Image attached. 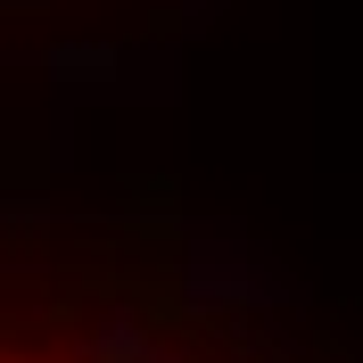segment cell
I'll return each mask as SVG.
<instances>
[{
	"mask_svg": "<svg viewBox=\"0 0 363 363\" xmlns=\"http://www.w3.org/2000/svg\"><path fill=\"white\" fill-rule=\"evenodd\" d=\"M58 67H67L74 83H99V74L116 67V50H99V42H74V50H58Z\"/></svg>",
	"mask_w": 363,
	"mask_h": 363,
	"instance_id": "2",
	"label": "cell"
},
{
	"mask_svg": "<svg viewBox=\"0 0 363 363\" xmlns=\"http://www.w3.org/2000/svg\"><path fill=\"white\" fill-rule=\"evenodd\" d=\"M99 363H157V339H140V322H108L99 339H91Z\"/></svg>",
	"mask_w": 363,
	"mask_h": 363,
	"instance_id": "1",
	"label": "cell"
}]
</instances>
